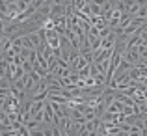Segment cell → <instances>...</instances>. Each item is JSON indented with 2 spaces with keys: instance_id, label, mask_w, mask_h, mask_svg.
Listing matches in <instances>:
<instances>
[{
  "instance_id": "8",
  "label": "cell",
  "mask_w": 147,
  "mask_h": 136,
  "mask_svg": "<svg viewBox=\"0 0 147 136\" xmlns=\"http://www.w3.org/2000/svg\"><path fill=\"white\" fill-rule=\"evenodd\" d=\"M30 52H32V49H28V47H22V49H21V56L24 58V60H28Z\"/></svg>"
},
{
  "instance_id": "6",
  "label": "cell",
  "mask_w": 147,
  "mask_h": 136,
  "mask_svg": "<svg viewBox=\"0 0 147 136\" xmlns=\"http://www.w3.org/2000/svg\"><path fill=\"white\" fill-rule=\"evenodd\" d=\"M90 65V60L88 58H84L82 54H80V58H78V62H76V65H75V71H80V69H84V67H88Z\"/></svg>"
},
{
  "instance_id": "5",
  "label": "cell",
  "mask_w": 147,
  "mask_h": 136,
  "mask_svg": "<svg viewBox=\"0 0 147 136\" xmlns=\"http://www.w3.org/2000/svg\"><path fill=\"white\" fill-rule=\"evenodd\" d=\"M88 7H90V15L91 17H93V15H100V17H102V6H100V4L91 0V2H88Z\"/></svg>"
},
{
  "instance_id": "4",
  "label": "cell",
  "mask_w": 147,
  "mask_h": 136,
  "mask_svg": "<svg viewBox=\"0 0 147 136\" xmlns=\"http://www.w3.org/2000/svg\"><path fill=\"white\" fill-rule=\"evenodd\" d=\"M43 108H45V101H32V104H30V110H28V112H30V116L34 118V116H36L37 112H41Z\"/></svg>"
},
{
  "instance_id": "9",
  "label": "cell",
  "mask_w": 147,
  "mask_h": 136,
  "mask_svg": "<svg viewBox=\"0 0 147 136\" xmlns=\"http://www.w3.org/2000/svg\"><path fill=\"white\" fill-rule=\"evenodd\" d=\"M4 4H7V6H11V4H17V0H2Z\"/></svg>"
},
{
  "instance_id": "3",
  "label": "cell",
  "mask_w": 147,
  "mask_h": 136,
  "mask_svg": "<svg viewBox=\"0 0 147 136\" xmlns=\"http://www.w3.org/2000/svg\"><path fill=\"white\" fill-rule=\"evenodd\" d=\"M115 43H117V34L112 32L110 36L102 37V43H100V49H114Z\"/></svg>"
},
{
  "instance_id": "7",
  "label": "cell",
  "mask_w": 147,
  "mask_h": 136,
  "mask_svg": "<svg viewBox=\"0 0 147 136\" xmlns=\"http://www.w3.org/2000/svg\"><path fill=\"white\" fill-rule=\"evenodd\" d=\"M32 4V0H17V7H19V11H24V9H28V6Z\"/></svg>"
},
{
  "instance_id": "2",
  "label": "cell",
  "mask_w": 147,
  "mask_h": 136,
  "mask_svg": "<svg viewBox=\"0 0 147 136\" xmlns=\"http://www.w3.org/2000/svg\"><path fill=\"white\" fill-rule=\"evenodd\" d=\"M67 15V6L65 4H54L52 6V11H50V19H61Z\"/></svg>"
},
{
  "instance_id": "1",
  "label": "cell",
  "mask_w": 147,
  "mask_h": 136,
  "mask_svg": "<svg viewBox=\"0 0 147 136\" xmlns=\"http://www.w3.org/2000/svg\"><path fill=\"white\" fill-rule=\"evenodd\" d=\"M123 60H127L130 65H138L142 62V56L138 52V47H127L123 52Z\"/></svg>"
}]
</instances>
